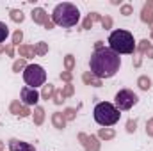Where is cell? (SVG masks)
<instances>
[{
  "mask_svg": "<svg viewBox=\"0 0 153 151\" xmlns=\"http://www.w3.org/2000/svg\"><path fill=\"white\" fill-rule=\"evenodd\" d=\"M119 66H121V59L111 48H98L89 59L91 73L100 80L114 76L119 71Z\"/></svg>",
  "mask_w": 153,
  "mask_h": 151,
  "instance_id": "obj_1",
  "label": "cell"
},
{
  "mask_svg": "<svg viewBox=\"0 0 153 151\" xmlns=\"http://www.w3.org/2000/svg\"><path fill=\"white\" fill-rule=\"evenodd\" d=\"M80 20V11L78 7L70 4V2H62V4H57L53 13H52V21L59 27H64V29H70V27H75Z\"/></svg>",
  "mask_w": 153,
  "mask_h": 151,
  "instance_id": "obj_2",
  "label": "cell"
},
{
  "mask_svg": "<svg viewBox=\"0 0 153 151\" xmlns=\"http://www.w3.org/2000/svg\"><path fill=\"white\" fill-rule=\"evenodd\" d=\"M109 48L116 52L117 55L119 53H134L135 52V39L134 34L125 30V29H117L112 30L111 36H109Z\"/></svg>",
  "mask_w": 153,
  "mask_h": 151,
  "instance_id": "obj_3",
  "label": "cell"
},
{
  "mask_svg": "<svg viewBox=\"0 0 153 151\" xmlns=\"http://www.w3.org/2000/svg\"><path fill=\"white\" fill-rule=\"evenodd\" d=\"M93 117H94V121H96L100 126H112V124H116V123L119 121L121 114H119V110L116 109L112 103L102 101V103H98V105L94 107Z\"/></svg>",
  "mask_w": 153,
  "mask_h": 151,
  "instance_id": "obj_4",
  "label": "cell"
},
{
  "mask_svg": "<svg viewBox=\"0 0 153 151\" xmlns=\"http://www.w3.org/2000/svg\"><path fill=\"white\" fill-rule=\"evenodd\" d=\"M23 80H25L27 87L36 89V87L43 85L46 82V71L39 64H29L23 71Z\"/></svg>",
  "mask_w": 153,
  "mask_h": 151,
  "instance_id": "obj_5",
  "label": "cell"
},
{
  "mask_svg": "<svg viewBox=\"0 0 153 151\" xmlns=\"http://www.w3.org/2000/svg\"><path fill=\"white\" fill-rule=\"evenodd\" d=\"M114 101H116V109H117V110H130L134 105H137L139 98H137V94H135L134 91H130V89H121V91H117Z\"/></svg>",
  "mask_w": 153,
  "mask_h": 151,
  "instance_id": "obj_6",
  "label": "cell"
},
{
  "mask_svg": "<svg viewBox=\"0 0 153 151\" xmlns=\"http://www.w3.org/2000/svg\"><path fill=\"white\" fill-rule=\"evenodd\" d=\"M20 96H22V103L27 105V107L29 105H36L39 101V93L36 89H32V87H23Z\"/></svg>",
  "mask_w": 153,
  "mask_h": 151,
  "instance_id": "obj_7",
  "label": "cell"
},
{
  "mask_svg": "<svg viewBox=\"0 0 153 151\" xmlns=\"http://www.w3.org/2000/svg\"><path fill=\"white\" fill-rule=\"evenodd\" d=\"M78 139L84 142V146H85V151H98L100 150V142H98V139L94 137V135H84V133H80L78 135Z\"/></svg>",
  "mask_w": 153,
  "mask_h": 151,
  "instance_id": "obj_8",
  "label": "cell"
},
{
  "mask_svg": "<svg viewBox=\"0 0 153 151\" xmlns=\"http://www.w3.org/2000/svg\"><path fill=\"white\" fill-rule=\"evenodd\" d=\"M9 150L11 151H36L30 144H27L23 141H18V139H11L9 141Z\"/></svg>",
  "mask_w": 153,
  "mask_h": 151,
  "instance_id": "obj_9",
  "label": "cell"
},
{
  "mask_svg": "<svg viewBox=\"0 0 153 151\" xmlns=\"http://www.w3.org/2000/svg\"><path fill=\"white\" fill-rule=\"evenodd\" d=\"M32 20H34L36 23L45 25V23L48 21V14H46V11H45V9L38 7V9H34V11H32Z\"/></svg>",
  "mask_w": 153,
  "mask_h": 151,
  "instance_id": "obj_10",
  "label": "cell"
},
{
  "mask_svg": "<svg viewBox=\"0 0 153 151\" xmlns=\"http://www.w3.org/2000/svg\"><path fill=\"white\" fill-rule=\"evenodd\" d=\"M141 18H143V21H146V23H152L153 21V2H150V4L144 5Z\"/></svg>",
  "mask_w": 153,
  "mask_h": 151,
  "instance_id": "obj_11",
  "label": "cell"
},
{
  "mask_svg": "<svg viewBox=\"0 0 153 151\" xmlns=\"http://www.w3.org/2000/svg\"><path fill=\"white\" fill-rule=\"evenodd\" d=\"M52 123H53V126H55V128L62 130V128H64V124H66V117H64L61 112H55L53 115H52Z\"/></svg>",
  "mask_w": 153,
  "mask_h": 151,
  "instance_id": "obj_12",
  "label": "cell"
},
{
  "mask_svg": "<svg viewBox=\"0 0 153 151\" xmlns=\"http://www.w3.org/2000/svg\"><path fill=\"white\" fill-rule=\"evenodd\" d=\"M11 112L16 114V115H22V117H25V115H29V109H25V107H22L18 101H14L13 105H11Z\"/></svg>",
  "mask_w": 153,
  "mask_h": 151,
  "instance_id": "obj_13",
  "label": "cell"
},
{
  "mask_svg": "<svg viewBox=\"0 0 153 151\" xmlns=\"http://www.w3.org/2000/svg\"><path fill=\"white\" fill-rule=\"evenodd\" d=\"M82 78H84V82H85V84H89V85H96V87H98V85H102V80H100V78H94L93 73H85Z\"/></svg>",
  "mask_w": 153,
  "mask_h": 151,
  "instance_id": "obj_14",
  "label": "cell"
},
{
  "mask_svg": "<svg viewBox=\"0 0 153 151\" xmlns=\"http://www.w3.org/2000/svg\"><path fill=\"white\" fill-rule=\"evenodd\" d=\"M116 133H114V130L112 128H102L100 132H98V137L100 139H112Z\"/></svg>",
  "mask_w": 153,
  "mask_h": 151,
  "instance_id": "obj_15",
  "label": "cell"
},
{
  "mask_svg": "<svg viewBox=\"0 0 153 151\" xmlns=\"http://www.w3.org/2000/svg\"><path fill=\"white\" fill-rule=\"evenodd\" d=\"M94 20H102V18H100V14L91 13V14L85 18V21H84V29H91V25H93V21H94Z\"/></svg>",
  "mask_w": 153,
  "mask_h": 151,
  "instance_id": "obj_16",
  "label": "cell"
},
{
  "mask_svg": "<svg viewBox=\"0 0 153 151\" xmlns=\"http://www.w3.org/2000/svg\"><path fill=\"white\" fill-rule=\"evenodd\" d=\"M137 84H139V87H141L143 91H148V89L152 87V80H150L148 76H141V78L137 80Z\"/></svg>",
  "mask_w": 153,
  "mask_h": 151,
  "instance_id": "obj_17",
  "label": "cell"
},
{
  "mask_svg": "<svg viewBox=\"0 0 153 151\" xmlns=\"http://www.w3.org/2000/svg\"><path fill=\"white\" fill-rule=\"evenodd\" d=\"M43 117H45V110L41 107H36L34 109V123L36 124H41L43 123Z\"/></svg>",
  "mask_w": 153,
  "mask_h": 151,
  "instance_id": "obj_18",
  "label": "cell"
},
{
  "mask_svg": "<svg viewBox=\"0 0 153 151\" xmlns=\"http://www.w3.org/2000/svg\"><path fill=\"white\" fill-rule=\"evenodd\" d=\"M23 18H25V16H23V13H22V11H18V9H13V11H11V20H13V21L22 23V21H23Z\"/></svg>",
  "mask_w": 153,
  "mask_h": 151,
  "instance_id": "obj_19",
  "label": "cell"
},
{
  "mask_svg": "<svg viewBox=\"0 0 153 151\" xmlns=\"http://www.w3.org/2000/svg\"><path fill=\"white\" fill-rule=\"evenodd\" d=\"M7 36H9V27H7L5 23H2V21H0V44L7 39Z\"/></svg>",
  "mask_w": 153,
  "mask_h": 151,
  "instance_id": "obj_20",
  "label": "cell"
},
{
  "mask_svg": "<svg viewBox=\"0 0 153 151\" xmlns=\"http://www.w3.org/2000/svg\"><path fill=\"white\" fill-rule=\"evenodd\" d=\"M20 53L23 57H34V46H20Z\"/></svg>",
  "mask_w": 153,
  "mask_h": 151,
  "instance_id": "obj_21",
  "label": "cell"
},
{
  "mask_svg": "<svg viewBox=\"0 0 153 151\" xmlns=\"http://www.w3.org/2000/svg\"><path fill=\"white\" fill-rule=\"evenodd\" d=\"M34 52H36L38 55H45V53L48 52V46H46V43H43V41H41V43H38V44H36V48H34Z\"/></svg>",
  "mask_w": 153,
  "mask_h": 151,
  "instance_id": "obj_22",
  "label": "cell"
},
{
  "mask_svg": "<svg viewBox=\"0 0 153 151\" xmlns=\"http://www.w3.org/2000/svg\"><path fill=\"white\" fill-rule=\"evenodd\" d=\"M25 68H27L25 61H16V62L13 64V71H14V73H20V70H25Z\"/></svg>",
  "mask_w": 153,
  "mask_h": 151,
  "instance_id": "obj_23",
  "label": "cell"
},
{
  "mask_svg": "<svg viewBox=\"0 0 153 151\" xmlns=\"http://www.w3.org/2000/svg\"><path fill=\"white\" fill-rule=\"evenodd\" d=\"M53 93H55V91H53V85H52V84H48V85H45V89H43V98H46V100H48Z\"/></svg>",
  "mask_w": 153,
  "mask_h": 151,
  "instance_id": "obj_24",
  "label": "cell"
},
{
  "mask_svg": "<svg viewBox=\"0 0 153 151\" xmlns=\"http://www.w3.org/2000/svg\"><path fill=\"white\" fill-rule=\"evenodd\" d=\"M22 39H23L22 30H16V32H14V36H13V44H20V43H22Z\"/></svg>",
  "mask_w": 153,
  "mask_h": 151,
  "instance_id": "obj_25",
  "label": "cell"
},
{
  "mask_svg": "<svg viewBox=\"0 0 153 151\" xmlns=\"http://www.w3.org/2000/svg\"><path fill=\"white\" fill-rule=\"evenodd\" d=\"M64 64H66V70H68V71H71V70H73V55H66Z\"/></svg>",
  "mask_w": 153,
  "mask_h": 151,
  "instance_id": "obj_26",
  "label": "cell"
},
{
  "mask_svg": "<svg viewBox=\"0 0 153 151\" xmlns=\"http://www.w3.org/2000/svg\"><path fill=\"white\" fill-rule=\"evenodd\" d=\"M100 21H102V25H103V29H111V25H112V20H111L109 16H105V18H102Z\"/></svg>",
  "mask_w": 153,
  "mask_h": 151,
  "instance_id": "obj_27",
  "label": "cell"
},
{
  "mask_svg": "<svg viewBox=\"0 0 153 151\" xmlns=\"http://www.w3.org/2000/svg\"><path fill=\"white\" fill-rule=\"evenodd\" d=\"M62 100H64V94H62L61 91H57V93H55V96H53V101H55L57 105H61V103H62Z\"/></svg>",
  "mask_w": 153,
  "mask_h": 151,
  "instance_id": "obj_28",
  "label": "cell"
},
{
  "mask_svg": "<svg viewBox=\"0 0 153 151\" xmlns=\"http://www.w3.org/2000/svg\"><path fill=\"white\" fill-rule=\"evenodd\" d=\"M135 124H137V121H135V119H134V121L130 119V121L126 123V130H128V132H135Z\"/></svg>",
  "mask_w": 153,
  "mask_h": 151,
  "instance_id": "obj_29",
  "label": "cell"
},
{
  "mask_svg": "<svg viewBox=\"0 0 153 151\" xmlns=\"http://www.w3.org/2000/svg\"><path fill=\"white\" fill-rule=\"evenodd\" d=\"M146 133L153 137V119H150V121L146 123Z\"/></svg>",
  "mask_w": 153,
  "mask_h": 151,
  "instance_id": "obj_30",
  "label": "cell"
},
{
  "mask_svg": "<svg viewBox=\"0 0 153 151\" xmlns=\"http://www.w3.org/2000/svg\"><path fill=\"white\" fill-rule=\"evenodd\" d=\"M132 11H134V9H132V5H123V7H121V13H123L125 16L132 14Z\"/></svg>",
  "mask_w": 153,
  "mask_h": 151,
  "instance_id": "obj_31",
  "label": "cell"
},
{
  "mask_svg": "<svg viewBox=\"0 0 153 151\" xmlns=\"http://www.w3.org/2000/svg\"><path fill=\"white\" fill-rule=\"evenodd\" d=\"M62 94H64V96H71V94H73V87H71V85H66V89H64Z\"/></svg>",
  "mask_w": 153,
  "mask_h": 151,
  "instance_id": "obj_32",
  "label": "cell"
},
{
  "mask_svg": "<svg viewBox=\"0 0 153 151\" xmlns=\"http://www.w3.org/2000/svg\"><path fill=\"white\" fill-rule=\"evenodd\" d=\"M73 117H75V110L73 109H68L66 110V119H73Z\"/></svg>",
  "mask_w": 153,
  "mask_h": 151,
  "instance_id": "obj_33",
  "label": "cell"
},
{
  "mask_svg": "<svg viewBox=\"0 0 153 151\" xmlns=\"http://www.w3.org/2000/svg\"><path fill=\"white\" fill-rule=\"evenodd\" d=\"M61 78H62V80H66V82H70V80H71V73H70V71H66V73H62V75H61Z\"/></svg>",
  "mask_w": 153,
  "mask_h": 151,
  "instance_id": "obj_34",
  "label": "cell"
},
{
  "mask_svg": "<svg viewBox=\"0 0 153 151\" xmlns=\"http://www.w3.org/2000/svg\"><path fill=\"white\" fill-rule=\"evenodd\" d=\"M45 29H53V21H50V20H48V21L45 23Z\"/></svg>",
  "mask_w": 153,
  "mask_h": 151,
  "instance_id": "obj_35",
  "label": "cell"
},
{
  "mask_svg": "<svg viewBox=\"0 0 153 151\" xmlns=\"http://www.w3.org/2000/svg\"><path fill=\"white\" fill-rule=\"evenodd\" d=\"M146 53H148V57H152V59H153V48H152V46L146 50Z\"/></svg>",
  "mask_w": 153,
  "mask_h": 151,
  "instance_id": "obj_36",
  "label": "cell"
},
{
  "mask_svg": "<svg viewBox=\"0 0 153 151\" xmlns=\"http://www.w3.org/2000/svg\"><path fill=\"white\" fill-rule=\"evenodd\" d=\"M2 52H5V48H4V46L0 44V53H2Z\"/></svg>",
  "mask_w": 153,
  "mask_h": 151,
  "instance_id": "obj_37",
  "label": "cell"
},
{
  "mask_svg": "<svg viewBox=\"0 0 153 151\" xmlns=\"http://www.w3.org/2000/svg\"><path fill=\"white\" fill-rule=\"evenodd\" d=\"M0 150H2V142H0Z\"/></svg>",
  "mask_w": 153,
  "mask_h": 151,
  "instance_id": "obj_38",
  "label": "cell"
}]
</instances>
